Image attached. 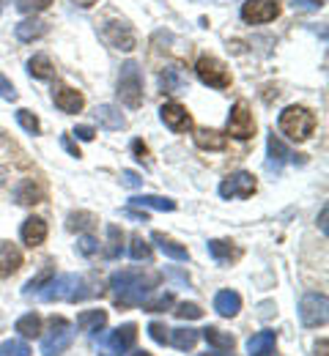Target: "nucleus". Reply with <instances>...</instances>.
I'll return each instance as SVG.
<instances>
[{"instance_id": "nucleus-5", "label": "nucleus", "mask_w": 329, "mask_h": 356, "mask_svg": "<svg viewBox=\"0 0 329 356\" xmlns=\"http://www.w3.org/2000/svg\"><path fill=\"white\" fill-rule=\"evenodd\" d=\"M74 343V332H72V323L61 315H55L49 321V332L42 337V354L45 356H61L66 354Z\"/></svg>"}, {"instance_id": "nucleus-52", "label": "nucleus", "mask_w": 329, "mask_h": 356, "mask_svg": "<svg viewBox=\"0 0 329 356\" xmlns=\"http://www.w3.org/2000/svg\"><path fill=\"white\" fill-rule=\"evenodd\" d=\"M321 230H324V233H327V209H324V211H321Z\"/></svg>"}, {"instance_id": "nucleus-37", "label": "nucleus", "mask_w": 329, "mask_h": 356, "mask_svg": "<svg viewBox=\"0 0 329 356\" xmlns=\"http://www.w3.org/2000/svg\"><path fill=\"white\" fill-rule=\"evenodd\" d=\"M49 277H52V266H45L39 277H33V280L25 285V291H22V293H25V296H31V293H39V291H42V288H45V285L49 282Z\"/></svg>"}, {"instance_id": "nucleus-50", "label": "nucleus", "mask_w": 329, "mask_h": 356, "mask_svg": "<svg viewBox=\"0 0 329 356\" xmlns=\"http://www.w3.org/2000/svg\"><path fill=\"white\" fill-rule=\"evenodd\" d=\"M316 354L327 356V340H321V343H319V346H316Z\"/></svg>"}, {"instance_id": "nucleus-3", "label": "nucleus", "mask_w": 329, "mask_h": 356, "mask_svg": "<svg viewBox=\"0 0 329 356\" xmlns=\"http://www.w3.org/2000/svg\"><path fill=\"white\" fill-rule=\"evenodd\" d=\"M278 127H280V132L288 134L291 140L305 143V140H310L313 132H316V115H313L307 107H302V104H291V107H285L280 113Z\"/></svg>"}, {"instance_id": "nucleus-31", "label": "nucleus", "mask_w": 329, "mask_h": 356, "mask_svg": "<svg viewBox=\"0 0 329 356\" xmlns=\"http://www.w3.org/2000/svg\"><path fill=\"white\" fill-rule=\"evenodd\" d=\"M168 343H173L179 351H192L198 343V332L195 329H173L168 334Z\"/></svg>"}, {"instance_id": "nucleus-45", "label": "nucleus", "mask_w": 329, "mask_h": 356, "mask_svg": "<svg viewBox=\"0 0 329 356\" xmlns=\"http://www.w3.org/2000/svg\"><path fill=\"white\" fill-rule=\"evenodd\" d=\"M0 96L8 99V102H17V90L11 86V80H6L3 74H0Z\"/></svg>"}, {"instance_id": "nucleus-26", "label": "nucleus", "mask_w": 329, "mask_h": 356, "mask_svg": "<svg viewBox=\"0 0 329 356\" xmlns=\"http://www.w3.org/2000/svg\"><path fill=\"white\" fill-rule=\"evenodd\" d=\"M195 145L203 151H223L228 145V137L217 129H198L195 132Z\"/></svg>"}, {"instance_id": "nucleus-36", "label": "nucleus", "mask_w": 329, "mask_h": 356, "mask_svg": "<svg viewBox=\"0 0 329 356\" xmlns=\"http://www.w3.org/2000/svg\"><path fill=\"white\" fill-rule=\"evenodd\" d=\"M28 354H31V348H28L25 340H6L0 346V356H28Z\"/></svg>"}, {"instance_id": "nucleus-30", "label": "nucleus", "mask_w": 329, "mask_h": 356, "mask_svg": "<svg viewBox=\"0 0 329 356\" xmlns=\"http://www.w3.org/2000/svg\"><path fill=\"white\" fill-rule=\"evenodd\" d=\"M28 72H31V77H36V80H52V77H55V66L49 63L47 55H33V58L28 60Z\"/></svg>"}, {"instance_id": "nucleus-25", "label": "nucleus", "mask_w": 329, "mask_h": 356, "mask_svg": "<svg viewBox=\"0 0 329 356\" xmlns=\"http://www.w3.org/2000/svg\"><path fill=\"white\" fill-rule=\"evenodd\" d=\"M214 310L220 312L223 318H234L241 310V296L236 291H220L214 296Z\"/></svg>"}, {"instance_id": "nucleus-14", "label": "nucleus", "mask_w": 329, "mask_h": 356, "mask_svg": "<svg viewBox=\"0 0 329 356\" xmlns=\"http://www.w3.org/2000/svg\"><path fill=\"white\" fill-rule=\"evenodd\" d=\"M52 102L66 115H74V113H80L86 107V96L80 90L69 88V86H58V88L52 90Z\"/></svg>"}, {"instance_id": "nucleus-22", "label": "nucleus", "mask_w": 329, "mask_h": 356, "mask_svg": "<svg viewBox=\"0 0 329 356\" xmlns=\"http://www.w3.org/2000/svg\"><path fill=\"white\" fill-rule=\"evenodd\" d=\"M151 241H154V244H159V250H162L168 258H173V261H189L187 247H182V244H179V241H173L170 236H165V233L154 230V233H151Z\"/></svg>"}, {"instance_id": "nucleus-53", "label": "nucleus", "mask_w": 329, "mask_h": 356, "mask_svg": "<svg viewBox=\"0 0 329 356\" xmlns=\"http://www.w3.org/2000/svg\"><path fill=\"white\" fill-rule=\"evenodd\" d=\"M198 356H231V354H198Z\"/></svg>"}, {"instance_id": "nucleus-2", "label": "nucleus", "mask_w": 329, "mask_h": 356, "mask_svg": "<svg viewBox=\"0 0 329 356\" xmlns=\"http://www.w3.org/2000/svg\"><path fill=\"white\" fill-rule=\"evenodd\" d=\"M88 296H91V291H86V280L80 274H61L39 291L42 302H80Z\"/></svg>"}, {"instance_id": "nucleus-4", "label": "nucleus", "mask_w": 329, "mask_h": 356, "mask_svg": "<svg viewBox=\"0 0 329 356\" xmlns=\"http://www.w3.org/2000/svg\"><path fill=\"white\" fill-rule=\"evenodd\" d=\"M118 99L121 104H127L129 110H138L143 104V77H141V66L135 60H127L121 66V77H118Z\"/></svg>"}, {"instance_id": "nucleus-54", "label": "nucleus", "mask_w": 329, "mask_h": 356, "mask_svg": "<svg viewBox=\"0 0 329 356\" xmlns=\"http://www.w3.org/2000/svg\"><path fill=\"white\" fill-rule=\"evenodd\" d=\"M135 356H151V354H145V351H141V354H135Z\"/></svg>"}, {"instance_id": "nucleus-33", "label": "nucleus", "mask_w": 329, "mask_h": 356, "mask_svg": "<svg viewBox=\"0 0 329 356\" xmlns=\"http://www.w3.org/2000/svg\"><path fill=\"white\" fill-rule=\"evenodd\" d=\"M121 241H124L121 227L107 225V250H104V258H107V261H115V258L121 255Z\"/></svg>"}, {"instance_id": "nucleus-32", "label": "nucleus", "mask_w": 329, "mask_h": 356, "mask_svg": "<svg viewBox=\"0 0 329 356\" xmlns=\"http://www.w3.org/2000/svg\"><path fill=\"white\" fill-rule=\"evenodd\" d=\"M14 329H17L22 337H39V332H42V318H39L36 312H28V315H22V318L14 323Z\"/></svg>"}, {"instance_id": "nucleus-40", "label": "nucleus", "mask_w": 329, "mask_h": 356, "mask_svg": "<svg viewBox=\"0 0 329 356\" xmlns=\"http://www.w3.org/2000/svg\"><path fill=\"white\" fill-rule=\"evenodd\" d=\"M52 0H17V8L22 14H39V11H47Z\"/></svg>"}, {"instance_id": "nucleus-48", "label": "nucleus", "mask_w": 329, "mask_h": 356, "mask_svg": "<svg viewBox=\"0 0 329 356\" xmlns=\"http://www.w3.org/2000/svg\"><path fill=\"white\" fill-rule=\"evenodd\" d=\"M74 134H77L80 140H86V143H91V140H94V137H96V129H94V127H77V129H74Z\"/></svg>"}, {"instance_id": "nucleus-7", "label": "nucleus", "mask_w": 329, "mask_h": 356, "mask_svg": "<svg viewBox=\"0 0 329 356\" xmlns=\"http://www.w3.org/2000/svg\"><path fill=\"white\" fill-rule=\"evenodd\" d=\"M99 39H102L107 47H113V49H124V52H132L135 44H138L132 25L124 22V19H110V22H104V25L99 28Z\"/></svg>"}, {"instance_id": "nucleus-29", "label": "nucleus", "mask_w": 329, "mask_h": 356, "mask_svg": "<svg viewBox=\"0 0 329 356\" xmlns=\"http://www.w3.org/2000/svg\"><path fill=\"white\" fill-rule=\"evenodd\" d=\"M203 337H206V343H209L211 348H217V351H234V346H236L234 334H225V332H220L217 326L203 329Z\"/></svg>"}, {"instance_id": "nucleus-6", "label": "nucleus", "mask_w": 329, "mask_h": 356, "mask_svg": "<svg viewBox=\"0 0 329 356\" xmlns=\"http://www.w3.org/2000/svg\"><path fill=\"white\" fill-rule=\"evenodd\" d=\"M195 74H198V80L203 83V86H209V88H228L231 86V72H228V66L223 63V60H217L214 55H200L198 58V63H195Z\"/></svg>"}, {"instance_id": "nucleus-13", "label": "nucleus", "mask_w": 329, "mask_h": 356, "mask_svg": "<svg viewBox=\"0 0 329 356\" xmlns=\"http://www.w3.org/2000/svg\"><path fill=\"white\" fill-rule=\"evenodd\" d=\"M159 118L170 132H189L192 129V115L187 113V107H182L179 102H168L159 107Z\"/></svg>"}, {"instance_id": "nucleus-27", "label": "nucleus", "mask_w": 329, "mask_h": 356, "mask_svg": "<svg viewBox=\"0 0 329 356\" xmlns=\"http://www.w3.org/2000/svg\"><path fill=\"white\" fill-rule=\"evenodd\" d=\"M14 33H17L19 42L28 44V42H36V39H42L47 33V22H42V19H25V22H19L14 28Z\"/></svg>"}, {"instance_id": "nucleus-44", "label": "nucleus", "mask_w": 329, "mask_h": 356, "mask_svg": "<svg viewBox=\"0 0 329 356\" xmlns=\"http://www.w3.org/2000/svg\"><path fill=\"white\" fill-rule=\"evenodd\" d=\"M121 184L129 186V189H138V186H143V178L138 176L135 170H124V173H121Z\"/></svg>"}, {"instance_id": "nucleus-11", "label": "nucleus", "mask_w": 329, "mask_h": 356, "mask_svg": "<svg viewBox=\"0 0 329 356\" xmlns=\"http://www.w3.org/2000/svg\"><path fill=\"white\" fill-rule=\"evenodd\" d=\"M299 318L305 326L316 329V326H324L327 323V296L321 293H307L302 296L299 302Z\"/></svg>"}, {"instance_id": "nucleus-19", "label": "nucleus", "mask_w": 329, "mask_h": 356, "mask_svg": "<svg viewBox=\"0 0 329 356\" xmlns=\"http://www.w3.org/2000/svg\"><path fill=\"white\" fill-rule=\"evenodd\" d=\"M94 115H96V121H99V127L107 129V132H121V129H127V118H124L113 104H99Z\"/></svg>"}, {"instance_id": "nucleus-42", "label": "nucleus", "mask_w": 329, "mask_h": 356, "mask_svg": "<svg viewBox=\"0 0 329 356\" xmlns=\"http://www.w3.org/2000/svg\"><path fill=\"white\" fill-rule=\"evenodd\" d=\"M77 252L86 255V258H91V255L99 252V241H96L94 236H83V238H77Z\"/></svg>"}, {"instance_id": "nucleus-15", "label": "nucleus", "mask_w": 329, "mask_h": 356, "mask_svg": "<svg viewBox=\"0 0 329 356\" xmlns=\"http://www.w3.org/2000/svg\"><path fill=\"white\" fill-rule=\"evenodd\" d=\"M19 238H22V244H28V247H39V244H45V238H47V222L42 220V217H28L22 227H19Z\"/></svg>"}, {"instance_id": "nucleus-17", "label": "nucleus", "mask_w": 329, "mask_h": 356, "mask_svg": "<svg viewBox=\"0 0 329 356\" xmlns=\"http://www.w3.org/2000/svg\"><path fill=\"white\" fill-rule=\"evenodd\" d=\"M275 346H278V332L266 329V332H258L247 340V354L250 356H269L275 354Z\"/></svg>"}, {"instance_id": "nucleus-55", "label": "nucleus", "mask_w": 329, "mask_h": 356, "mask_svg": "<svg viewBox=\"0 0 329 356\" xmlns=\"http://www.w3.org/2000/svg\"><path fill=\"white\" fill-rule=\"evenodd\" d=\"M0 14H3V0H0Z\"/></svg>"}, {"instance_id": "nucleus-18", "label": "nucleus", "mask_w": 329, "mask_h": 356, "mask_svg": "<svg viewBox=\"0 0 329 356\" xmlns=\"http://www.w3.org/2000/svg\"><path fill=\"white\" fill-rule=\"evenodd\" d=\"M14 200H17L19 206H36L39 200H45V189H42L33 178H25V181H19V184L14 186Z\"/></svg>"}, {"instance_id": "nucleus-24", "label": "nucleus", "mask_w": 329, "mask_h": 356, "mask_svg": "<svg viewBox=\"0 0 329 356\" xmlns=\"http://www.w3.org/2000/svg\"><path fill=\"white\" fill-rule=\"evenodd\" d=\"M159 83H162V90L165 93H182L187 88V74L182 66H168L162 74H159Z\"/></svg>"}, {"instance_id": "nucleus-8", "label": "nucleus", "mask_w": 329, "mask_h": 356, "mask_svg": "<svg viewBox=\"0 0 329 356\" xmlns=\"http://www.w3.org/2000/svg\"><path fill=\"white\" fill-rule=\"evenodd\" d=\"M135 340H138V326H135V323H124V326H118L115 332H110V334L99 343L96 351H99V356H121L135 346Z\"/></svg>"}, {"instance_id": "nucleus-38", "label": "nucleus", "mask_w": 329, "mask_h": 356, "mask_svg": "<svg viewBox=\"0 0 329 356\" xmlns=\"http://www.w3.org/2000/svg\"><path fill=\"white\" fill-rule=\"evenodd\" d=\"M129 255H132V261H151V247L143 241L141 236H135L132 244H129Z\"/></svg>"}, {"instance_id": "nucleus-43", "label": "nucleus", "mask_w": 329, "mask_h": 356, "mask_svg": "<svg viewBox=\"0 0 329 356\" xmlns=\"http://www.w3.org/2000/svg\"><path fill=\"white\" fill-rule=\"evenodd\" d=\"M148 334H151V340H154V343L165 346V343H168V334H170V329H168L165 323H148Z\"/></svg>"}, {"instance_id": "nucleus-23", "label": "nucleus", "mask_w": 329, "mask_h": 356, "mask_svg": "<svg viewBox=\"0 0 329 356\" xmlns=\"http://www.w3.org/2000/svg\"><path fill=\"white\" fill-rule=\"evenodd\" d=\"M77 326H80V332H86V334H99L104 326H107V312L104 310H86L77 315Z\"/></svg>"}, {"instance_id": "nucleus-16", "label": "nucleus", "mask_w": 329, "mask_h": 356, "mask_svg": "<svg viewBox=\"0 0 329 356\" xmlns=\"http://www.w3.org/2000/svg\"><path fill=\"white\" fill-rule=\"evenodd\" d=\"M266 148H269V162H266V168L269 170H280L285 162H294V154H291V148L282 143L278 134L272 132L269 134V140H266Z\"/></svg>"}, {"instance_id": "nucleus-21", "label": "nucleus", "mask_w": 329, "mask_h": 356, "mask_svg": "<svg viewBox=\"0 0 329 356\" xmlns=\"http://www.w3.org/2000/svg\"><path fill=\"white\" fill-rule=\"evenodd\" d=\"M206 250H209V255H211L217 264H231V261H236V258L241 255V250L236 247L234 241H223V238H211V241L206 244Z\"/></svg>"}, {"instance_id": "nucleus-1", "label": "nucleus", "mask_w": 329, "mask_h": 356, "mask_svg": "<svg viewBox=\"0 0 329 356\" xmlns=\"http://www.w3.org/2000/svg\"><path fill=\"white\" fill-rule=\"evenodd\" d=\"M157 274H145L141 271H115L110 277V288L115 293V305L118 307H138L145 302V296L151 293V288L157 285Z\"/></svg>"}, {"instance_id": "nucleus-35", "label": "nucleus", "mask_w": 329, "mask_h": 356, "mask_svg": "<svg viewBox=\"0 0 329 356\" xmlns=\"http://www.w3.org/2000/svg\"><path fill=\"white\" fill-rule=\"evenodd\" d=\"M17 124H19L28 134L42 132V124H39V118H36L31 110H17Z\"/></svg>"}, {"instance_id": "nucleus-46", "label": "nucleus", "mask_w": 329, "mask_h": 356, "mask_svg": "<svg viewBox=\"0 0 329 356\" xmlns=\"http://www.w3.org/2000/svg\"><path fill=\"white\" fill-rule=\"evenodd\" d=\"M132 154H135L138 162H145V156H148V145H145L143 140H132Z\"/></svg>"}, {"instance_id": "nucleus-20", "label": "nucleus", "mask_w": 329, "mask_h": 356, "mask_svg": "<svg viewBox=\"0 0 329 356\" xmlns=\"http://www.w3.org/2000/svg\"><path fill=\"white\" fill-rule=\"evenodd\" d=\"M22 266V252L11 241H0V277H11Z\"/></svg>"}, {"instance_id": "nucleus-34", "label": "nucleus", "mask_w": 329, "mask_h": 356, "mask_svg": "<svg viewBox=\"0 0 329 356\" xmlns=\"http://www.w3.org/2000/svg\"><path fill=\"white\" fill-rule=\"evenodd\" d=\"M96 225V217L91 211H74V214H69V220H66V227L69 230H91Z\"/></svg>"}, {"instance_id": "nucleus-47", "label": "nucleus", "mask_w": 329, "mask_h": 356, "mask_svg": "<svg viewBox=\"0 0 329 356\" xmlns=\"http://www.w3.org/2000/svg\"><path fill=\"white\" fill-rule=\"evenodd\" d=\"M61 145H63V148H66V151H69L74 159H80V156H83V154H80V148L72 143V137H69V134H61Z\"/></svg>"}, {"instance_id": "nucleus-12", "label": "nucleus", "mask_w": 329, "mask_h": 356, "mask_svg": "<svg viewBox=\"0 0 329 356\" xmlns=\"http://www.w3.org/2000/svg\"><path fill=\"white\" fill-rule=\"evenodd\" d=\"M228 134L236 140H250L255 134V118L244 102H236L228 115Z\"/></svg>"}, {"instance_id": "nucleus-41", "label": "nucleus", "mask_w": 329, "mask_h": 356, "mask_svg": "<svg viewBox=\"0 0 329 356\" xmlns=\"http://www.w3.org/2000/svg\"><path fill=\"white\" fill-rule=\"evenodd\" d=\"M173 312H176V318H182V321H198V318H203V310H200L198 305H192V302L179 305Z\"/></svg>"}, {"instance_id": "nucleus-28", "label": "nucleus", "mask_w": 329, "mask_h": 356, "mask_svg": "<svg viewBox=\"0 0 329 356\" xmlns=\"http://www.w3.org/2000/svg\"><path fill=\"white\" fill-rule=\"evenodd\" d=\"M129 206H138V209H157V211H176V200L159 197V195H138V197L129 200Z\"/></svg>"}, {"instance_id": "nucleus-49", "label": "nucleus", "mask_w": 329, "mask_h": 356, "mask_svg": "<svg viewBox=\"0 0 329 356\" xmlns=\"http://www.w3.org/2000/svg\"><path fill=\"white\" fill-rule=\"evenodd\" d=\"M294 6H299V8H310V11H316V8H321V6H324V0H294Z\"/></svg>"}, {"instance_id": "nucleus-10", "label": "nucleus", "mask_w": 329, "mask_h": 356, "mask_svg": "<svg viewBox=\"0 0 329 356\" xmlns=\"http://www.w3.org/2000/svg\"><path fill=\"white\" fill-rule=\"evenodd\" d=\"M255 178L250 176V173H244V170H239V173H231L228 178H223V184H220V197H225V200H244V197H252L255 195Z\"/></svg>"}, {"instance_id": "nucleus-9", "label": "nucleus", "mask_w": 329, "mask_h": 356, "mask_svg": "<svg viewBox=\"0 0 329 356\" xmlns=\"http://www.w3.org/2000/svg\"><path fill=\"white\" fill-rule=\"evenodd\" d=\"M280 17V0H244L241 19L250 25H266Z\"/></svg>"}, {"instance_id": "nucleus-39", "label": "nucleus", "mask_w": 329, "mask_h": 356, "mask_svg": "<svg viewBox=\"0 0 329 356\" xmlns=\"http://www.w3.org/2000/svg\"><path fill=\"white\" fill-rule=\"evenodd\" d=\"M168 307H173V293H162L154 302H143V310L145 312H165Z\"/></svg>"}, {"instance_id": "nucleus-51", "label": "nucleus", "mask_w": 329, "mask_h": 356, "mask_svg": "<svg viewBox=\"0 0 329 356\" xmlns=\"http://www.w3.org/2000/svg\"><path fill=\"white\" fill-rule=\"evenodd\" d=\"M74 3H77V6H83V8H91L96 0H74Z\"/></svg>"}]
</instances>
